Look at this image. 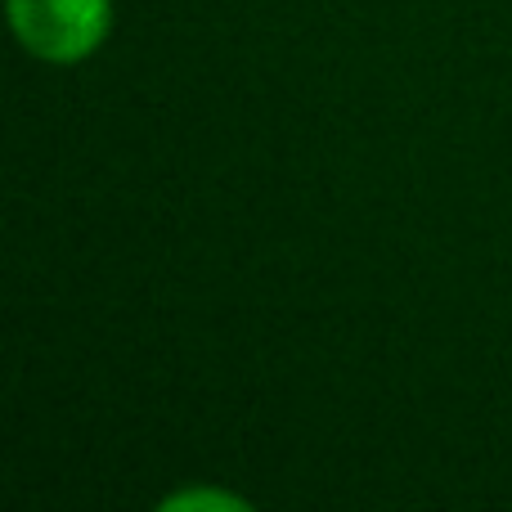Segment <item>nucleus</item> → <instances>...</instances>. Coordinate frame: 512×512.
<instances>
[{
	"instance_id": "1",
	"label": "nucleus",
	"mask_w": 512,
	"mask_h": 512,
	"mask_svg": "<svg viewBox=\"0 0 512 512\" xmlns=\"http://www.w3.org/2000/svg\"><path fill=\"white\" fill-rule=\"evenodd\" d=\"M9 27L32 59L81 63L113 32V0H5Z\"/></svg>"
},
{
	"instance_id": "2",
	"label": "nucleus",
	"mask_w": 512,
	"mask_h": 512,
	"mask_svg": "<svg viewBox=\"0 0 512 512\" xmlns=\"http://www.w3.org/2000/svg\"><path fill=\"white\" fill-rule=\"evenodd\" d=\"M158 508L162 512H248V499L230 495V490H216V486H185L162 499Z\"/></svg>"
}]
</instances>
